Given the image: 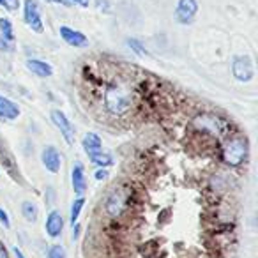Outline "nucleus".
Returning <instances> with one entry per match:
<instances>
[{"instance_id":"obj_22","label":"nucleus","mask_w":258,"mask_h":258,"mask_svg":"<svg viewBox=\"0 0 258 258\" xmlns=\"http://www.w3.org/2000/svg\"><path fill=\"white\" fill-rule=\"evenodd\" d=\"M0 6H4L8 11H16L20 6V0H0Z\"/></svg>"},{"instance_id":"obj_1","label":"nucleus","mask_w":258,"mask_h":258,"mask_svg":"<svg viewBox=\"0 0 258 258\" xmlns=\"http://www.w3.org/2000/svg\"><path fill=\"white\" fill-rule=\"evenodd\" d=\"M104 108L110 115L122 117L133 108V92L124 82H115L104 90Z\"/></svg>"},{"instance_id":"obj_29","label":"nucleus","mask_w":258,"mask_h":258,"mask_svg":"<svg viewBox=\"0 0 258 258\" xmlns=\"http://www.w3.org/2000/svg\"><path fill=\"white\" fill-rule=\"evenodd\" d=\"M78 232H80V228H78V225L73 228V239H78Z\"/></svg>"},{"instance_id":"obj_13","label":"nucleus","mask_w":258,"mask_h":258,"mask_svg":"<svg viewBox=\"0 0 258 258\" xmlns=\"http://www.w3.org/2000/svg\"><path fill=\"white\" fill-rule=\"evenodd\" d=\"M18 115H20V108L13 101H9L8 97L0 96V117L15 120V118H18Z\"/></svg>"},{"instance_id":"obj_6","label":"nucleus","mask_w":258,"mask_h":258,"mask_svg":"<svg viewBox=\"0 0 258 258\" xmlns=\"http://www.w3.org/2000/svg\"><path fill=\"white\" fill-rule=\"evenodd\" d=\"M51 120H53V124L58 127V131H60L62 137L66 138V142H68L69 145L75 144V127H73L69 118L66 117L60 110H51Z\"/></svg>"},{"instance_id":"obj_15","label":"nucleus","mask_w":258,"mask_h":258,"mask_svg":"<svg viewBox=\"0 0 258 258\" xmlns=\"http://www.w3.org/2000/svg\"><path fill=\"white\" fill-rule=\"evenodd\" d=\"M83 149H85L87 154H96L101 151V138L96 133H87L83 138Z\"/></svg>"},{"instance_id":"obj_27","label":"nucleus","mask_w":258,"mask_h":258,"mask_svg":"<svg viewBox=\"0 0 258 258\" xmlns=\"http://www.w3.org/2000/svg\"><path fill=\"white\" fill-rule=\"evenodd\" d=\"M48 2H53V4H62V6H69L68 0H48Z\"/></svg>"},{"instance_id":"obj_10","label":"nucleus","mask_w":258,"mask_h":258,"mask_svg":"<svg viewBox=\"0 0 258 258\" xmlns=\"http://www.w3.org/2000/svg\"><path fill=\"white\" fill-rule=\"evenodd\" d=\"M41 159H43V165L46 166L48 172L57 173L60 170V154L55 147H46L41 154Z\"/></svg>"},{"instance_id":"obj_26","label":"nucleus","mask_w":258,"mask_h":258,"mask_svg":"<svg viewBox=\"0 0 258 258\" xmlns=\"http://www.w3.org/2000/svg\"><path fill=\"white\" fill-rule=\"evenodd\" d=\"M0 50H9V43H6L2 36H0Z\"/></svg>"},{"instance_id":"obj_19","label":"nucleus","mask_w":258,"mask_h":258,"mask_svg":"<svg viewBox=\"0 0 258 258\" xmlns=\"http://www.w3.org/2000/svg\"><path fill=\"white\" fill-rule=\"evenodd\" d=\"M83 204H85V200H83L82 197L76 198V200L73 202V205H71V223H73V226H75L76 221H78V216H80V212H82V209H83Z\"/></svg>"},{"instance_id":"obj_24","label":"nucleus","mask_w":258,"mask_h":258,"mask_svg":"<svg viewBox=\"0 0 258 258\" xmlns=\"http://www.w3.org/2000/svg\"><path fill=\"white\" fill-rule=\"evenodd\" d=\"M106 175H108V173H106V170H97V172H96V179H97V180H103V179H106Z\"/></svg>"},{"instance_id":"obj_7","label":"nucleus","mask_w":258,"mask_h":258,"mask_svg":"<svg viewBox=\"0 0 258 258\" xmlns=\"http://www.w3.org/2000/svg\"><path fill=\"white\" fill-rule=\"evenodd\" d=\"M198 11V4L197 0H179V4H177V11H175V18L179 23L182 25H187L195 20Z\"/></svg>"},{"instance_id":"obj_17","label":"nucleus","mask_w":258,"mask_h":258,"mask_svg":"<svg viewBox=\"0 0 258 258\" xmlns=\"http://www.w3.org/2000/svg\"><path fill=\"white\" fill-rule=\"evenodd\" d=\"M90 161L99 166V168H106V166H110L111 163H113V159H111L110 154L99 151V152H96V154H90Z\"/></svg>"},{"instance_id":"obj_12","label":"nucleus","mask_w":258,"mask_h":258,"mask_svg":"<svg viewBox=\"0 0 258 258\" xmlns=\"http://www.w3.org/2000/svg\"><path fill=\"white\" fill-rule=\"evenodd\" d=\"M62 228H64V219H62V214L58 211H51L50 216L46 219V232L50 237H58L62 233Z\"/></svg>"},{"instance_id":"obj_4","label":"nucleus","mask_w":258,"mask_h":258,"mask_svg":"<svg viewBox=\"0 0 258 258\" xmlns=\"http://www.w3.org/2000/svg\"><path fill=\"white\" fill-rule=\"evenodd\" d=\"M127 198H129V191L125 187H115L106 198V212L111 218H118V216L124 212L125 205H127Z\"/></svg>"},{"instance_id":"obj_20","label":"nucleus","mask_w":258,"mask_h":258,"mask_svg":"<svg viewBox=\"0 0 258 258\" xmlns=\"http://www.w3.org/2000/svg\"><path fill=\"white\" fill-rule=\"evenodd\" d=\"M127 46L131 48V50H135V53H137V55H142V57H144V55H147V50H145V48L142 46L140 41H137V39H129V41H127Z\"/></svg>"},{"instance_id":"obj_2","label":"nucleus","mask_w":258,"mask_h":258,"mask_svg":"<svg viewBox=\"0 0 258 258\" xmlns=\"http://www.w3.org/2000/svg\"><path fill=\"white\" fill-rule=\"evenodd\" d=\"M247 156V144L244 138H233L223 149V159L230 166H240L246 161Z\"/></svg>"},{"instance_id":"obj_14","label":"nucleus","mask_w":258,"mask_h":258,"mask_svg":"<svg viewBox=\"0 0 258 258\" xmlns=\"http://www.w3.org/2000/svg\"><path fill=\"white\" fill-rule=\"evenodd\" d=\"M27 68L34 73V75L41 76V78H48V76L53 75V69H51L50 64L41 60H27Z\"/></svg>"},{"instance_id":"obj_16","label":"nucleus","mask_w":258,"mask_h":258,"mask_svg":"<svg viewBox=\"0 0 258 258\" xmlns=\"http://www.w3.org/2000/svg\"><path fill=\"white\" fill-rule=\"evenodd\" d=\"M0 36L4 37L6 43L15 41V32H13V23L8 18H0Z\"/></svg>"},{"instance_id":"obj_3","label":"nucleus","mask_w":258,"mask_h":258,"mask_svg":"<svg viewBox=\"0 0 258 258\" xmlns=\"http://www.w3.org/2000/svg\"><path fill=\"white\" fill-rule=\"evenodd\" d=\"M193 125L198 129H204V131H209V133L214 135V137H218V138L225 137L226 131H228V124L212 113L198 115V117L193 120Z\"/></svg>"},{"instance_id":"obj_9","label":"nucleus","mask_w":258,"mask_h":258,"mask_svg":"<svg viewBox=\"0 0 258 258\" xmlns=\"http://www.w3.org/2000/svg\"><path fill=\"white\" fill-rule=\"evenodd\" d=\"M60 36L69 46H75V48L89 46V39L82 32H76V30L69 29V27H60Z\"/></svg>"},{"instance_id":"obj_5","label":"nucleus","mask_w":258,"mask_h":258,"mask_svg":"<svg viewBox=\"0 0 258 258\" xmlns=\"http://www.w3.org/2000/svg\"><path fill=\"white\" fill-rule=\"evenodd\" d=\"M23 18H25L27 25L34 30V32L41 34L43 32V20H41L39 6L36 0H25V8H23Z\"/></svg>"},{"instance_id":"obj_11","label":"nucleus","mask_w":258,"mask_h":258,"mask_svg":"<svg viewBox=\"0 0 258 258\" xmlns=\"http://www.w3.org/2000/svg\"><path fill=\"white\" fill-rule=\"evenodd\" d=\"M71 179H73V189L78 197H83L87 189V182H85V170H83L82 163H75L71 172Z\"/></svg>"},{"instance_id":"obj_21","label":"nucleus","mask_w":258,"mask_h":258,"mask_svg":"<svg viewBox=\"0 0 258 258\" xmlns=\"http://www.w3.org/2000/svg\"><path fill=\"white\" fill-rule=\"evenodd\" d=\"M48 258H66V251L62 246H58V244H55V246L50 247V251H48Z\"/></svg>"},{"instance_id":"obj_23","label":"nucleus","mask_w":258,"mask_h":258,"mask_svg":"<svg viewBox=\"0 0 258 258\" xmlns=\"http://www.w3.org/2000/svg\"><path fill=\"white\" fill-rule=\"evenodd\" d=\"M0 223L6 226V228H9L11 226V221H9V216H8V212L4 211V209H0Z\"/></svg>"},{"instance_id":"obj_28","label":"nucleus","mask_w":258,"mask_h":258,"mask_svg":"<svg viewBox=\"0 0 258 258\" xmlns=\"http://www.w3.org/2000/svg\"><path fill=\"white\" fill-rule=\"evenodd\" d=\"M15 254H16V258H25V254H23L22 249H18V247H15Z\"/></svg>"},{"instance_id":"obj_18","label":"nucleus","mask_w":258,"mask_h":258,"mask_svg":"<svg viewBox=\"0 0 258 258\" xmlns=\"http://www.w3.org/2000/svg\"><path fill=\"white\" fill-rule=\"evenodd\" d=\"M22 214H23V218H25L27 221L34 223L37 219V207L32 204V202H23V205H22Z\"/></svg>"},{"instance_id":"obj_25","label":"nucleus","mask_w":258,"mask_h":258,"mask_svg":"<svg viewBox=\"0 0 258 258\" xmlns=\"http://www.w3.org/2000/svg\"><path fill=\"white\" fill-rule=\"evenodd\" d=\"M0 258H9L8 249H6L4 244H2V242H0Z\"/></svg>"},{"instance_id":"obj_8","label":"nucleus","mask_w":258,"mask_h":258,"mask_svg":"<svg viewBox=\"0 0 258 258\" xmlns=\"http://www.w3.org/2000/svg\"><path fill=\"white\" fill-rule=\"evenodd\" d=\"M232 71L239 82H249L253 78V66L247 57H237L232 64Z\"/></svg>"}]
</instances>
